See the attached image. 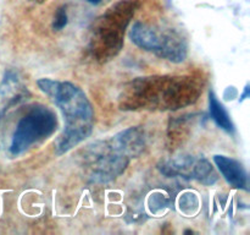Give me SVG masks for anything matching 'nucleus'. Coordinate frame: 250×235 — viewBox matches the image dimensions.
I'll list each match as a JSON object with an SVG mask.
<instances>
[{
	"instance_id": "nucleus-1",
	"label": "nucleus",
	"mask_w": 250,
	"mask_h": 235,
	"mask_svg": "<svg viewBox=\"0 0 250 235\" xmlns=\"http://www.w3.org/2000/svg\"><path fill=\"white\" fill-rule=\"evenodd\" d=\"M200 91L199 82L192 76L141 77L124 90L122 109L176 110L193 104Z\"/></svg>"
},
{
	"instance_id": "nucleus-2",
	"label": "nucleus",
	"mask_w": 250,
	"mask_h": 235,
	"mask_svg": "<svg viewBox=\"0 0 250 235\" xmlns=\"http://www.w3.org/2000/svg\"><path fill=\"white\" fill-rule=\"evenodd\" d=\"M39 90L45 93L65 119V129L56 142L59 156L67 153L90 136L94 127V110L85 93L67 81L41 78L37 81Z\"/></svg>"
},
{
	"instance_id": "nucleus-3",
	"label": "nucleus",
	"mask_w": 250,
	"mask_h": 235,
	"mask_svg": "<svg viewBox=\"0 0 250 235\" xmlns=\"http://www.w3.org/2000/svg\"><path fill=\"white\" fill-rule=\"evenodd\" d=\"M146 148L144 131L139 127H128L105 141L88 146L83 161L94 181L114 180L126 170L132 158L141 156Z\"/></svg>"
},
{
	"instance_id": "nucleus-4",
	"label": "nucleus",
	"mask_w": 250,
	"mask_h": 235,
	"mask_svg": "<svg viewBox=\"0 0 250 235\" xmlns=\"http://www.w3.org/2000/svg\"><path fill=\"white\" fill-rule=\"evenodd\" d=\"M138 6L137 0H121L93 22L89 48L95 60L106 63L120 53L125 32Z\"/></svg>"
},
{
	"instance_id": "nucleus-5",
	"label": "nucleus",
	"mask_w": 250,
	"mask_h": 235,
	"mask_svg": "<svg viewBox=\"0 0 250 235\" xmlns=\"http://www.w3.org/2000/svg\"><path fill=\"white\" fill-rule=\"evenodd\" d=\"M129 38L138 48L172 63H181L187 56V42L176 29L156 28L136 22L129 31Z\"/></svg>"
},
{
	"instance_id": "nucleus-6",
	"label": "nucleus",
	"mask_w": 250,
	"mask_h": 235,
	"mask_svg": "<svg viewBox=\"0 0 250 235\" xmlns=\"http://www.w3.org/2000/svg\"><path fill=\"white\" fill-rule=\"evenodd\" d=\"M56 129L58 118L55 113L45 105H34L17 122L10 144V153L19 156L33 144L48 139Z\"/></svg>"
},
{
	"instance_id": "nucleus-7",
	"label": "nucleus",
	"mask_w": 250,
	"mask_h": 235,
	"mask_svg": "<svg viewBox=\"0 0 250 235\" xmlns=\"http://www.w3.org/2000/svg\"><path fill=\"white\" fill-rule=\"evenodd\" d=\"M163 174L167 176H182L194 179L204 185H212L217 181V174L210 162L205 158H195L192 156H181L171 161L163 162L159 165Z\"/></svg>"
},
{
	"instance_id": "nucleus-8",
	"label": "nucleus",
	"mask_w": 250,
	"mask_h": 235,
	"mask_svg": "<svg viewBox=\"0 0 250 235\" xmlns=\"http://www.w3.org/2000/svg\"><path fill=\"white\" fill-rule=\"evenodd\" d=\"M214 162L225 180L234 188H247V171L238 161L226 156H215Z\"/></svg>"
},
{
	"instance_id": "nucleus-9",
	"label": "nucleus",
	"mask_w": 250,
	"mask_h": 235,
	"mask_svg": "<svg viewBox=\"0 0 250 235\" xmlns=\"http://www.w3.org/2000/svg\"><path fill=\"white\" fill-rule=\"evenodd\" d=\"M209 110L212 120L216 122L217 126H220L222 130L227 132L234 131L233 122H232L231 118H229V114L225 109L224 105L220 103V100L217 99L214 92L209 93Z\"/></svg>"
},
{
	"instance_id": "nucleus-10",
	"label": "nucleus",
	"mask_w": 250,
	"mask_h": 235,
	"mask_svg": "<svg viewBox=\"0 0 250 235\" xmlns=\"http://www.w3.org/2000/svg\"><path fill=\"white\" fill-rule=\"evenodd\" d=\"M68 22V16H67V7L65 5L59 7L55 12V16H54L53 21V29L54 31H61L62 28H65L66 24Z\"/></svg>"
},
{
	"instance_id": "nucleus-11",
	"label": "nucleus",
	"mask_w": 250,
	"mask_h": 235,
	"mask_svg": "<svg viewBox=\"0 0 250 235\" xmlns=\"http://www.w3.org/2000/svg\"><path fill=\"white\" fill-rule=\"evenodd\" d=\"M248 95H249V86H247V87H246V92H244V94L241 97V100L247 99V97H248Z\"/></svg>"
},
{
	"instance_id": "nucleus-12",
	"label": "nucleus",
	"mask_w": 250,
	"mask_h": 235,
	"mask_svg": "<svg viewBox=\"0 0 250 235\" xmlns=\"http://www.w3.org/2000/svg\"><path fill=\"white\" fill-rule=\"evenodd\" d=\"M87 1L90 2V4H93V5H98V4H100L103 0H87Z\"/></svg>"
},
{
	"instance_id": "nucleus-13",
	"label": "nucleus",
	"mask_w": 250,
	"mask_h": 235,
	"mask_svg": "<svg viewBox=\"0 0 250 235\" xmlns=\"http://www.w3.org/2000/svg\"><path fill=\"white\" fill-rule=\"evenodd\" d=\"M34 1H37V2H44V1H46V0H34Z\"/></svg>"
},
{
	"instance_id": "nucleus-14",
	"label": "nucleus",
	"mask_w": 250,
	"mask_h": 235,
	"mask_svg": "<svg viewBox=\"0 0 250 235\" xmlns=\"http://www.w3.org/2000/svg\"><path fill=\"white\" fill-rule=\"evenodd\" d=\"M1 117H2V114H1V113H0V120H1Z\"/></svg>"
}]
</instances>
